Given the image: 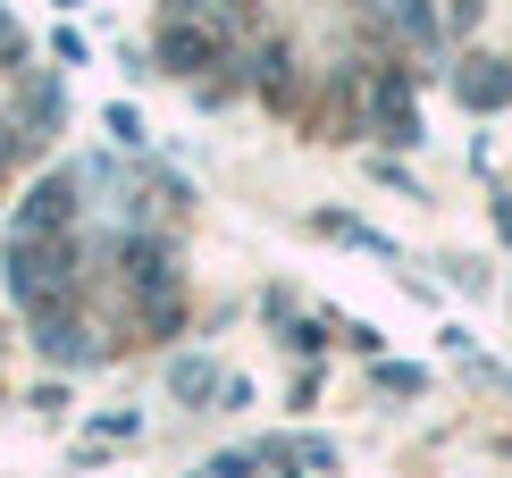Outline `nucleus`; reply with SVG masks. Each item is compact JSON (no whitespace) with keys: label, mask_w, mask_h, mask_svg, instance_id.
Segmentation results:
<instances>
[{"label":"nucleus","mask_w":512,"mask_h":478,"mask_svg":"<svg viewBox=\"0 0 512 478\" xmlns=\"http://www.w3.org/2000/svg\"><path fill=\"white\" fill-rule=\"evenodd\" d=\"M168 386L194 403V395H210V386H219V369H210V361H177V369H168Z\"/></svg>","instance_id":"7"},{"label":"nucleus","mask_w":512,"mask_h":478,"mask_svg":"<svg viewBox=\"0 0 512 478\" xmlns=\"http://www.w3.org/2000/svg\"><path fill=\"white\" fill-rule=\"evenodd\" d=\"M370 118H378V135H387V143H420V110H412V84H403V76H378Z\"/></svg>","instance_id":"2"},{"label":"nucleus","mask_w":512,"mask_h":478,"mask_svg":"<svg viewBox=\"0 0 512 478\" xmlns=\"http://www.w3.org/2000/svg\"><path fill=\"white\" fill-rule=\"evenodd\" d=\"M454 93H462V110H504L512 101V59H462Z\"/></svg>","instance_id":"1"},{"label":"nucleus","mask_w":512,"mask_h":478,"mask_svg":"<svg viewBox=\"0 0 512 478\" xmlns=\"http://www.w3.org/2000/svg\"><path fill=\"white\" fill-rule=\"evenodd\" d=\"M59 219H68V177H51V185L26 202V227H59Z\"/></svg>","instance_id":"5"},{"label":"nucleus","mask_w":512,"mask_h":478,"mask_svg":"<svg viewBox=\"0 0 512 478\" xmlns=\"http://www.w3.org/2000/svg\"><path fill=\"white\" fill-rule=\"evenodd\" d=\"M160 68H177V76L210 68V34H194V26H168V34H160Z\"/></svg>","instance_id":"4"},{"label":"nucleus","mask_w":512,"mask_h":478,"mask_svg":"<svg viewBox=\"0 0 512 478\" xmlns=\"http://www.w3.org/2000/svg\"><path fill=\"white\" fill-rule=\"evenodd\" d=\"M126 277H135V294H168V286H177V269H168V252L160 244H143V235H135V244H126Z\"/></svg>","instance_id":"3"},{"label":"nucleus","mask_w":512,"mask_h":478,"mask_svg":"<svg viewBox=\"0 0 512 478\" xmlns=\"http://www.w3.org/2000/svg\"><path fill=\"white\" fill-rule=\"evenodd\" d=\"M395 17H403V34H412L420 51H437V9L429 0H395Z\"/></svg>","instance_id":"6"}]
</instances>
